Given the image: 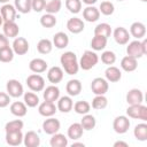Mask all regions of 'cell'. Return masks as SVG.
Segmentation results:
<instances>
[{"mask_svg":"<svg viewBox=\"0 0 147 147\" xmlns=\"http://www.w3.org/2000/svg\"><path fill=\"white\" fill-rule=\"evenodd\" d=\"M60 62H61L62 68L65 71V74H68L70 76L76 75L79 70L78 59H77V55L74 52H70V51L64 52L60 57Z\"/></svg>","mask_w":147,"mask_h":147,"instance_id":"obj_1","label":"cell"},{"mask_svg":"<svg viewBox=\"0 0 147 147\" xmlns=\"http://www.w3.org/2000/svg\"><path fill=\"white\" fill-rule=\"evenodd\" d=\"M126 54L136 59L142 57L145 54H147V40L144 39L142 41H140L139 39H137L129 42V45L126 46Z\"/></svg>","mask_w":147,"mask_h":147,"instance_id":"obj_2","label":"cell"},{"mask_svg":"<svg viewBox=\"0 0 147 147\" xmlns=\"http://www.w3.org/2000/svg\"><path fill=\"white\" fill-rule=\"evenodd\" d=\"M99 62V56L94 51H85L78 61L79 63V69L83 70H91L94 68Z\"/></svg>","mask_w":147,"mask_h":147,"instance_id":"obj_3","label":"cell"},{"mask_svg":"<svg viewBox=\"0 0 147 147\" xmlns=\"http://www.w3.org/2000/svg\"><path fill=\"white\" fill-rule=\"evenodd\" d=\"M126 115L130 118L141 119L142 122L147 121V107L142 103L139 105H129L126 109Z\"/></svg>","mask_w":147,"mask_h":147,"instance_id":"obj_4","label":"cell"},{"mask_svg":"<svg viewBox=\"0 0 147 147\" xmlns=\"http://www.w3.org/2000/svg\"><path fill=\"white\" fill-rule=\"evenodd\" d=\"M25 83L32 92H40L45 88V79L39 74H32L28 76Z\"/></svg>","mask_w":147,"mask_h":147,"instance_id":"obj_5","label":"cell"},{"mask_svg":"<svg viewBox=\"0 0 147 147\" xmlns=\"http://www.w3.org/2000/svg\"><path fill=\"white\" fill-rule=\"evenodd\" d=\"M108 88H109V84L106 78L96 77L91 83V91L95 95H105L108 92Z\"/></svg>","mask_w":147,"mask_h":147,"instance_id":"obj_6","label":"cell"},{"mask_svg":"<svg viewBox=\"0 0 147 147\" xmlns=\"http://www.w3.org/2000/svg\"><path fill=\"white\" fill-rule=\"evenodd\" d=\"M130 125H131L130 119L125 115H119V116L115 117V119L113 122V129L118 134L126 133L129 131V129H130Z\"/></svg>","mask_w":147,"mask_h":147,"instance_id":"obj_7","label":"cell"},{"mask_svg":"<svg viewBox=\"0 0 147 147\" xmlns=\"http://www.w3.org/2000/svg\"><path fill=\"white\" fill-rule=\"evenodd\" d=\"M6 90L10 98H20L24 94L23 85L17 79H9L6 84Z\"/></svg>","mask_w":147,"mask_h":147,"instance_id":"obj_8","label":"cell"},{"mask_svg":"<svg viewBox=\"0 0 147 147\" xmlns=\"http://www.w3.org/2000/svg\"><path fill=\"white\" fill-rule=\"evenodd\" d=\"M60 127H61L60 121L56 119V118L53 117V116L47 117V118L44 121V123H42V131H44L46 134H49V136H52V134L59 132Z\"/></svg>","mask_w":147,"mask_h":147,"instance_id":"obj_9","label":"cell"},{"mask_svg":"<svg viewBox=\"0 0 147 147\" xmlns=\"http://www.w3.org/2000/svg\"><path fill=\"white\" fill-rule=\"evenodd\" d=\"M13 51L17 55H25L29 52V42L24 37H16L13 41Z\"/></svg>","mask_w":147,"mask_h":147,"instance_id":"obj_10","label":"cell"},{"mask_svg":"<svg viewBox=\"0 0 147 147\" xmlns=\"http://www.w3.org/2000/svg\"><path fill=\"white\" fill-rule=\"evenodd\" d=\"M57 111V108L55 106V102H49V101H44L38 105V113L44 116V117H51L54 116L55 113Z\"/></svg>","mask_w":147,"mask_h":147,"instance_id":"obj_11","label":"cell"},{"mask_svg":"<svg viewBox=\"0 0 147 147\" xmlns=\"http://www.w3.org/2000/svg\"><path fill=\"white\" fill-rule=\"evenodd\" d=\"M84 28H85V24H84L83 20L79 17H71L67 22V29L74 34H78V33L83 32Z\"/></svg>","mask_w":147,"mask_h":147,"instance_id":"obj_12","label":"cell"},{"mask_svg":"<svg viewBox=\"0 0 147 147\" xmlns=\"http://www.w3.org/2000/svg\"><path fill=\"white\" fill-rule=\"evenodd\" d=\"M2 31H3V34L8 39L9 38H16L18 36L20 28L15 21H7V22H3V24H2Z\"/></svg>","mask_w":147,"mask_h":147,"instance_id":"obj_13","label":"cell"},{"mask_svg":"<svg viewBox=\"0 0 147 147\" xmlns=\"http://www.w3.org/2000/svg\"><path fill=\"white\" fill-rule=\"evenodd\" d=\"M114 39L118 45H126L130 40V33L129 31L123 26H117L113 32Z\"/></svg>","mask_w":147,"mask_h":147,"instance_id":"obj_14","label":"cell"},{"mask_svg":"<svg viewBox=\"0 0 147 147\" xmlns=\"http://www.w3.org/2000/svg\"><path fill=\"white\" fill-rule=\"evenodd\" d=\"M16 8L15 6L10 3H3V6L0 8V15L3 20V22L7 21H15L16 18Z\"/></svg>","mask_w":147,"mask_h":147,"instance_id":"obj_15","label":"cell"},{"mask_svg":"<svg viewBox=\"0 0 147 147\" xmlns=\"http://www.w3.org/2000/svg\"><path fill=\"white\" fill-rule=\"evenodd\" d=\"M47 79L49 80V83L56 85L57 83H60L63 79V69L57 65L49 68L47 71Z\"/></svg>","mask_w":147,"mask_h":147,"instance_id":"obj_16","label":"cell"},{"mask_svg":"<svg viewBox=\"0 0 147 147\" xmlns=\"http://www.w3.org/2000/svg\"><path fill=\"white\" fill-rule=\"evenodd\" d=\"M125 99L127 105H139V103H142L144 101V94L139 88H131L126 93Z\"/></svg>","mask_w":147,"mask_h":147,"instance_id":"obj_17","label":"cell"},{"mask_svg":"<svg viewBox=\"0 0 147 147\" xmlns=\"http://www.w3.org/2000/svg\"><path fill=\"white\" fill-rule=\"evenodd\" d=\"M72 107H74V101H72L70 95H63V96H60L57 99L56 108L59 111L67 114V113L72 110Z\"/></svg>","mask_w":147,"mask_h":147,"instance_id":"obj_18","label":"cell"},{"mask_svg":"<svg viewBox=\"0 0 147 147\" xmlns=\"http://www.w3.org/2000/svg\"><path fill=\"white\" fill-rule=\"evenodd\" d=\"M42 96H44V100L45 101L55 102L60 98V88L56 85H54V84L53 85H49L46 88H44Z\"/></svg>","mask_w":147,"mask_h":147,"instance_id":"obj_19","label":"cell"},{"mask_svg":"<svg viewBox=\"0 0 147 147\" xmlns=\"http://www.w3.org/2000/svg\"><path fill=\"white\" fill-rule=\"evenodd\" d=\"M48 64L47 62L44 60V59H40V57H36V59H32L29 63V69L34 72V74H41V72H45L46 69H47Z\"/></svg>","mask_w":147,"mask_h":147,"instance_id":"obj_20","label":"cell"},{"mask_svg":"<svg viewBox=\"0 0 147 147\" xmlns=\"http://www.w3.org/2000/svg\"><path fill=\"white\" fill-rule=\"evenodd\" d=\"M23 144L25 147H38L40 145V137L34 131H28L23 136Z\"/></svg>","mask_w":147,"mask_h":147,"instance_id":"obj_21","label":"cell"},{"mask_svg":"<svg viewBox=\"0 0 147 147\" xmlns=\"http://www.w3.org/2000/svg\"><path fill=\"white\" fill-rule=\"evenodd\" d=\"M52 42L56 48L63 49L69 45V37H68L67 33H64L62 31H59L53 36V41Z\"/></svg>","mask_w":147,"mask_h":147,"instance_id":"obj_22","label":"cell"},{"mask_svg":"<svg viewBox=\"0 0 147 147\" xmlns=\"http://www.w3.org/2000/svg\"><path fill=\"white\" fill-rule=\"evenodd\" d=\"M83 17L87 22H96L100 17V11L99 8L94 6H87L86 8L83 9Z\"/></svg>","mask_w":147,"mask_h":147,"instance_id":"obj_23","label":"cell"},{"mask_svg":"<svg viewBox=\"0 0 147 147\" xmlns=\"http://www.w3.org/2000/svg\"><path fill=\"white\" fill-rule=\"evenodd\" d=\"M130 36L134 37L136 39H141L146 34V26L141 22H133L130 26Z\"/></svg>","mask_w":147,"mask_h":147,"instance_id":"obj_24","label":"cell"},{"mask_svg":"<svg viewBox=\"0 0 147 147\" xmlns=\"http://www.w3.org/2000/svg\"><path fill=\"white\" fill-rule=\"evenodd\" d=\"M121 68L126 72H132L138 68V59L132 56H124L121 60Z\"/></svg>","mask_w":147,"mask_h":147,"instance_id":"obj_25","label":"cell"},{"mask_svg":"<svg viewBox=\"0 0 147 147\" xmlns=\"http://www.w3.org/2000/svg\"><path fill=\"white\" fill-rule=\"evenodd\" d=\"M105 77H106V79H107L108 82H110V83H117V82H119L121 78H122V72H121V70H119L117 67H115V65H109V67L106 69V71H105Z\"/></svg>","mask_w":147,"mask_h":147,"instance_id":"obj_26","label":"cell"},{"mask_svg":"<svg viewBox=\"0 0 147 147\" xmlns=\"http://www.w3.org/2000/svg\"><path fill=\"white\" fill-rule=\"evenodd\" d=\"M10 113L16 117H24L28 113V107L22 101H14L9 107Z\"/></svg>","mask_w":147,"mask_h":147,"instance_id":"obj_27","label":"cell"},{"mask_svg":"<svg viewBox=\"0 0 147 147\" xmlns=\"http://www.w3.org/2000/svg\"><path fill=\"white\" fill-rule=\"evenodd\" d=\"M65 91L70 96H77L82 92V83L78 79H70L65 85Z\"/></svg>","mask_w":147,"mask_h":147,"instance_id":"obj_28","label":"cell"},{"mask_svg":"<svg viewBox=\"0 0 147 147\" xmlns=\"http://www.w3.org/2000/svg\"><path fill=\"white\" fill-rule=\"evenodd\" d=\"M6 142L9 146H20L23 142V133H22V131L6 132Z\"/></svg>","mask_w":147,"mask_h":147,"instance_id":"obj_29","label":"cell"},{"mask_svg":"<svg viewBox=\"0 0 147 147\" xmlns=\"http://www.w3.org/2000/svg\"><path fill=\"white\" fill-rule=\"evenodd\" d=\"M83 133H84V129L80 125V123H72L68 127V131H67L68 138H70L72 140H78L79 138H82Z\"/></svg>","mask_w":147,"mask_h":147,"instance_id":"obj_30","label":"cell"},{"mask_svg":"<svg viewBox=\"0 0 147 147\" xmlns=\"http://www.w3.org/2000/svg\"><path fill=\"white\" fill-rule=\"evenodd\" d=\"M133 134L134 138L139 141H146L147 140V124L144 123H139L134 126L133 130Z\"/></svg>","mask_w":147,"mask_h":147,"instance_id":"obj_31","label":"cell"},{"mask_svg":"<svg viewBox=\"0 0 147 147\" xmlns=\"http://www.w3.org/2000/svg\"><path fill=\"white\" fill-rule=\"evenodd\" d=\"M49 145L52 147H65L68 146V138L62 133H54L49 140Z\"/></svg>","mask_w":147,"mask_h":147,"instance_id":"obj_32","label":"cell"},{"mask_svg":"<svg viewBox=\"0 0 147 147\" xmlns=\"http://www.w3.org/2000/svg\"><path fill=\"white\" fill-rule=\"evenodd\" d=\"M107 39L108 38L103 37V36H96V34H94V37L91 40V47H92V49L94 52L105 49V47L107 46Z\"/></svg>","mask_w":147,"mask_h":147,"instance_id":"obj_33","label":"cell"},{"mask_svg":"<svg viewBox=\"0 0 147 147\" xmlns=\"http://www.w3.org/2000/svg\"><path fill=\"white\" fill-rule=\"evenodd\" d=\"M80 125L83 126V129H84L85 131H91L92 129L95 127V125H96V119H95V117H94L93 115H91V114H85V115L83 116L82 121H80Z\"/></svg>","mask_w":147,"mask_h":147,"instance_id":"obj_34","label":"cell"},{"mask_svg":"<svg viewBox=\"0 0 147 147\" xmlns=\"http://www.w3.org/2000/svg\"><path fill=\"white\" fill-rule=\"evenodd\" d=\"M52 49H53V42L47 38L40 39L37 44V51L40 54H49Z\"/></svg>","mask_w":147,"mask_h":147,"instance_id":"obj_35","label":"cell"},{"mask_svg":"<svg viewBox=\"0 0 147 147\" xmlns=\"http://www.w3.org/2000/svg\"><path fill=\"white\" fill-rule=\"evenodd\" d=\"M56 22L57 21H56V17H55L54 14L46 13V14H44L40 17V24H41V26H44L46 29H51V28L55 26L56 25Z\"/></svg>","mask_w":147,"mask_h":147,"instance_id":"obj_36","label":"cell"},{"mask_svg":"<svg viewBox=\"0 0 147 147\" xmlns=\"http://www.w3.org/2000/svg\"><path fill=\"white\" fill-rule=\"evenodd\" d=\"M23 98H24V103L26 105V107L34 108L39 105V96L33 92H25L23 94Z\"/></svg>","mask_w":147,"mask_h":147,"instance_id":"obj_37","label":"cell"},{"mask_svg":"<svg viewBox=\"0 0 147 147\" xmlns=\"http://www.w3.org/2000/svg\"><path fill=\"white\" fill-rule=\"evenodd\" d=\"M14 6L17 11L22 14H28L32 10L31 8V0H15Z\"/></svg>","mask_w":147,"mask_h":147,"instance_id":"obj_38","label":"cell"},{"mask_svg":"<svg viewBox=\"0 0 147 147\" xmlns=\"http://www.w3.org/2000/svg\"><path fill=\"white\" fill-rule=\"evenodd\" d=\"M74 110L79 114V115H85V114H88L90 113V109H91V105L85 101V100H79L77 102L74 103Z\"/></svg>","mask_w":147,"mask_h":147,"instance_id":"obj_39","label":"cell"},{"mask_svg":"<svg viewBox=\"0 0 147 147\" xmlns=\"http://www.w3.org/2000/svg\"><path fill=\"white\" fill-rule=\"evenodd\" d=\"M111 32V28L108 23H100L94 28V34L96 36H103L106 38H109Z\"/></svg>","mask_w":147,"mask_h":147,"instance_id":"obj_40","label":"cell"},{"mask_svg":"<svg viewBox=\"0 0 147 147\" xmlns=\"http://www.w3.org/2000/svg\"><path fill=\"white\" fill-rule=\"evenodd\" d=\"M61 7H62V1L61 0H49L48 2H46L44 10H46V13H48V14H54L55 15L56 13L60 11Z\"/></svg>","mask_w":147,"mask_h":147,"instance_id":"obj_41","label":"cell"},{"mask_svg":"<svg viewBox=\"0 0 147 147\" xmlns=\"http://www.w3.org/2000/svg\"><path fill=\"white\" fill-rule=\"evenodd\" d=\"M108 106V99L105 95H95L92 100V108L96 110L105 109Z\"/></svg>","mask_w":147,"mask_h":147,"instance_id":"obj_42","label":"cell"},{"mask_svg":"<svg viewBox=\"0 0 147 147\" xmlns=\"http://www.w3.org/2000/svg\"><path fill=\"white\" fill-rule=\"evenodd\" d=\"M14 51L11 47L7 46L5 48H1L0 49V62H3V63H9L13 61L14 59Z\"/></svg>","mask_w":147,"mask_h":147,"instance_id":"obj_43","label":"cell"},{"mask_svg":"<svg viewBox=\"0 0 147 147\" xmlns=\"http://www.w3.org/2000/svg\"><path fill=\"white\" fill-rule=\"evenodd\" d=\"M99 11L100 14L102 15H106V16H110L114 14L115 11V7H114V3L108 1V0H105L100 3V7H99Z\"/></svg>","mask_w":147,"mask_h":147,"instance_id":"obj_44","label":"cell"},{"mask_svg":"<svg viewBox=\"0 0 147 147\" xmlns=\"http://www.w3.org/2000/svg\"><path fill=\"white\" fill-rule=\"evenodd\" d=\"M24 126L23 121L21 119H14L10 122H7L5 125V131L6 132H14V131H22Z\"/></svg>","mask_w":147,"mask_h":147,"instance_id":"obj_45","label":"cell"},{"mask_svg":"<svg viewBox=\"0 0 147 147\" xmlns=\"http://www.w3.org/2000/svg\"><path fill=\"white\" fill-rule=\"evenodd\" d=\"M67 9L72 14H78L82 9V0H65Z\"/></svg>","mask_w":147,"mask_h":147,"instance_id":"obj_46","label":"cell"},{"mask_svg":"<svg viewBox=\"0 0 147 147\" xmlns=\"http://www.w3.org/2000/svg\"><path fill=\"white\" fill-rule=\"evenodd\" d=\"M101 62L107 65H113L116 62V54L113 51H105L101 54Z\"/></svg>","mask_w":147,"mask_h":147,"instance_id":"obj_47","label":"cell"},{"mask_svg":"<svg viewBox=\"0 0 147 147\" xmlns=\"http://www.w3.org/2000/svg\"><path fill=\"white\" fill-rule=\"evenodd\" d=\"M46 0H31V8L36 13H40L41 10H44Z\"/></svg>","mask_w":147,"mask_h":147,"instance_id":"obj_48","label":"cell"},{"mask_svg":"<svg viewBox=\"0 0 147 147\" xmlns=\"http://www.w3.org/2000/svg\"><path fill=\"white\" fill-rule=\"evenodd\" d=\"M10 103V96L6 92H0V108H6Z\"/></svg>","mask_w":147,"mask_h":147,"instance_id":"obj_49","label":"cell"},{"mask_svg":"<svg viewBox=\"0 0 147 147\" xmlns=\"http://www.w3.org/2000/svg\"><path fill=\"white\" fill-rule=\"evenodd\" d=\"M7 46H9V40H8V38H7L3 33H0V49H1V48H5V47H7Z\"/></svg>","mask_w":147,"mask_h":147,"instance_id":"obj_50","label":"cell"},{"mask_svg":"<svg viewBox=\"0 0 147 147\" xmlns=\"http://www.w3.org/2000/svg\"><path fill=\"white\" fill-rule=\"evenodd\" d=\"M118 146H122V147H127L129 144L125 142V141H122V140H117L114 142V147H118Z\"/></svg>","mask_w":147,"mask_h":147,"instance_id":"obj_51","label":"cell"},{"mask_svg":"<svg viewBox=\"0 0 147 147\" xmlns=\"http://www.w3.org/2000/svg\"><path fill=\"white\" fill-rule=\"evenodd\" d=\"M82 1H83L85 5H87V6H92V5H94L98 0H82Z\"/></svg>","mask_w":147,"mask_h":147,"instance_id":"obj_52","label":"cell"},{"mask_svg":"<svg viewBox=\"0 0 147 147\" xmlns=\"http://www.w3.org/2000/svg\"><path fill=\"white\" fill-rule=\"evenodd\" d=\"M76 146H82V147H84V144H83V142H72V147H76Z\"/></svg>","mask_w":147,"mask_h":147,"instance_id":"obj_53","label":"cell"},{"mask_svg":"<svg viewBox=\"0 0 147 147\" xmlns=\"http://www.w3.org/2000/svg\"><path fill=\"white\" fill-rule=\"evenodd\" d=\"M9 0H0V3H8Z\"/></svg>","mask_w":147,"mask_h":147,"instance_id":"obj_54","label":"cell"},{"mask_svg":"<svg viewBox=\"0 0 147 147\" xmlns=\"http://www.w3.org/2000/svg\"><path fill=\"white\" fill-rule=\"evenodd\" d=\"M3 24V20H2V17H1V15H0V26Z\"/></svg>","mask_w":147,"mask_h":147,"instance_id":"obj_55","label":"cell"},{"mask_svg":"<svg viewBox=\"0 0 147 147\" xmlns=\"http://www.w3.org/2000/svg\"><path fill=\"white\" fill-rule=\"evenodd\" d=\"M141 1H142V2H146V1H147V0H141Z\"/></svg>","mask_w":147,"mask_h":147,"instance_id":"obj_56","label":"cell"},{"mask_svg":"<svg viewBox=\"0 0 147 147\" xmlns=\"http://www.w3.org/2000/svg\"><path fill=\"white\" fill-rule=\"evenodd\" d=\"M118 1H124V0H118Z\"/></svg>","mask_w":147,"mask_h":147,"instance_id":"obj_57","label":"cell"}]
</instances>
